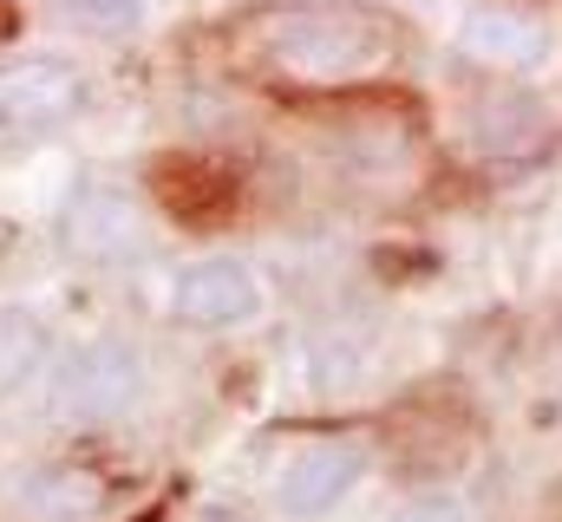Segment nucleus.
Listing matches in <instances>:
<instances>
[{
	"label": "nucleus",
	"mask_w": 562,
	"mask_h": 522,
	"mask_svg": "<svg viewBox=\"0 0 562 522\" xmlns=\"http://www.w3.org/2000/svg\"><path fill=\"white\" fill-rule=\"evenodd\" d=\"M249 53L294 86H353L393 66V20L353 0H288L249 20Z\"/></svg>",
	"instance_id": "f257e3e1"
},
{
	"label": "nucleus",
	"mask_w": 562,
	"mask_h": 522,
	"mask_svg": "<svg viewBox=\"0 0 562 522\" xmlns=\"http://www.w3.org/2000/svg\"><path fill=\"white\" fill-rule=\"evenodd\" d=\"M150 366L144 347L125 333H92L79 347L59 353V366H46V418L53 424H119L125 411H138Z\"/></svg>",
	"instance_id": "f03ea898"
},
{
	"label": "nucleus",
	"mask_w": 562,
	"mask_h": 522,
	"mask_svg": "<svg viewBox=\"0 0 562 522\" xmlns=\"http://www.w3.org/2000/svg\"><path fill=\"white\" fill-rule=\"evenodd\" d=\"M451 46L491 72H543L557 59V20L530 0H471L451 26Z\"/></svg>",
	"instance_id": "7ed1b4c3"
},
{
	"label": "nucleus",
	"mask_w": 562,
	"mask_h": 522,
	"mask_svg": "<svg viewBox=\"0 0 562 522\" xmlns=\"http://www.w3.org/2000/svg\"><path fill=\"white\" fill-rule=\"evenodd\" d=\"M269 307V287L262 274L249 268L243 256H203L190 268H177L170 294H164V314L190 333H229V327H249L262 320Z\"/></svg>",
	"instance_id": "20e7f679"
},
{
	"label": "nucleus",
	"mask_w": 562,
	"mask_h": 522,
	"mask_svg": "<svg viewBox=\"0 0 562 522\" xmlns=\"http://www.w3.org/2000/svg\"><path fill=\"white\" fill-rule=\"evenodd\" d=\"M59 242L86 268H125L144 256V209L119 183L86 177V183H72V196L59 209Z\"/></svg>",
	"instance_id": "39448f33"
},
{
	"label": "nucleus",
	"mask_w": 562,
	"mask_h": 522,
	"mask_svg": "<svg viewBox=\"0 0 562 522\" xmlns=\"http://www.w3.org/2000/svg\"><path fill=\"white\" fill-rule=\"evenodd\" d=\"M86 79L72 59L33 53V59H0V130L7 137H40V130L79 118Z\"/></svg>",
	"instance_id": "423d86ee"
},
{
	"label": "nucleus",
	"mask_w": 562,
	"mask_h": 522,
	"mask_svg": "<svg viewBox=\"0 0 562 522\" xmlns=\"http://www.w3.org/2000/svg\"><path fill=\"white\" fill-rule=\"evenodd\" d=\"M360 477H367V451L353 438H314V444H301L281 464L276 503H281V517H294V522H321L360 490Z\"/></svg>",
	"instance_id": "0eeeda50"
},
{
	"label": "nucleus",
	"mask_w": 562,
	"mask_h": 522,
	"mask_svg": "<svg viewBox=\"0 0 562 522\" xmlns=\"http://www.w3.org/2000/svg\"><path fill=\"white\" fill-rule=\"evenodd\" d=\"M46 353H53L46 320L33 307H20V300H0V398H13L26 386L46 366Z\"/></svg>",
	"instance_id": "6e6552de"
},
{
	"label": "nucleus",
	"mask_w": 562,
	"mask_h": 522,
	"mask_svg": "<svg viewBox=\"0 0 562 522\" xmlns=\"http://www.w3.org/2000/svg\"><path fill=\"white\" fill-rule=\"evenodd\" d=\"M46 13L79 39H132L150 20V0H53Z\"/></svg>",
	"instance_id": "1a4fd4ad"
},
{
	"label": "nucleus",
	"mask_w": 562,
	"mask_h": 522,
	"mask_svg": "<svg viewBox=\"0 0 562 522\" xmlns=\"http://www.w3.org/2000/svg\"><path fill=\"white\" fill-rule=\"evenodd\" d=\"M26 503L40 510L46 522H86V517H99V503H105V490L79 470V464H53L33 490H26Z\"/></svg>",
	"instance_id": "9d476101"
},
{
	"label": "nucleus",
	"mask_w": 562,
	"mask_h": 522,
	"mask_svg": "<svg viewBox=\"0 0 562 522\" xmlns=\"http://www.w3.org/2000/svg\"><path fill=\"white\" fill-rule=\"evenodd\" d=\"M393 522H471V510L458 503V497H445V490H431V497H413V503H400Z\"/></svg>",
	"instance_id": "9b49d317"
},
{
	"label": "nucleus",
	"mask_w": 562,
	"mask_h": 522,
	"mask_svg": "<svg viewBox=\"0 0 562 522\" xmlns=\"http://www.w3.org/2000/svg\"><path fill=\"white\" fill-rule=\"evenodd\" d=\"M13 33H20V13H13V7H7V0H0V46H7V39H13Z\"/></svg>",
	"instance_id": "f8f14e48"
}]
</instances>
